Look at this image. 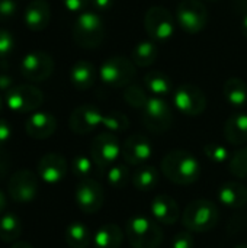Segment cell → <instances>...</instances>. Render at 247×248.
I'll return each instance as SVG.
<instances>
[{"instance_id": "obj_22", "label": "cell", "mask_w": 247, "mask_h": 248, "mask_svg": "<svg viewBox=\"0 0 247 248\" xmlns=\"http://www.w3.org/2000/svg\"><path fill=\"white\" fill-rule=\"evenodd\" d=\"M224 138L234 147L247 142V113L239 112L231 115L224 124Z\"/></svg>"}, {"instance_id": "obj_30", "label": "cell", "mask_w": 247, "mask_h": 248, "mask_svg": "<svg viewBox=\"0 0 247 248\" xmlns=\"http://www.w3.org/2000/svg\"><path fill=\"white\" fill-rule=\"evenodd\" d=\"M22 234V222L13 214L7 212L0 218V241L16 243Z\"/></svg>"}, {"instance_id": "obj_20", "label": "cell", "mask_w": 247, "mask_h": 248, "mask_svg": "<svg viewBox=\"0 0 247 248\" xmlns=\"http://www.w3.org/2000/svg\"><path fill=\"white\" fill-rule=\"evenodd\" d=\"M51 20V7L45 0H32L25 12H23V22L28 29L33 32L44 31Z\"/></svg>"}, {"instance_id": "obj_2", "label": "cell", "mask_w": 247, "mask_h": 248, "mask_svg": "<svg viewBox=\"0 0 247 248\" xmlns=\"http://www.w3.org/2000/svg\"><path fill=\"white\" fill-rule=\"evenodd\" d=\"M125 237L132 248H159L163 241V230L153 218L134 215L125 224Z\"/></svg>"}, {"instance_id": "obj_34", "label": "cell", "mask_w": 247, "mask_h": 248, "mask_svg": "<svg viewBox=\"0 0 247 248\" xmlns=\"http://www.w3.org/2000/svg\"><path fill=\"white\" fill-rule=\"evenodd\" d=\"M102 125L106 128L108 132H125L130 128V119L122 112H108L103 113Z\"/></svg>"}, {"instance_id": "obj_1", "label": "cell", "mask_w": 247, "mask_h": 248, "mask_svg": "<svg viewBox=\"0 0 247 248\" xmlns=\"http://www.w3.org/2000/svg\"><path fill=\"white\" fill-rule=\"evenodd\" d=\"M160 169L165 177L179 186H188L199 180L201 163L189 151L172 150L160 161Z\"/></svg>"}, {"instance_id": "obj_11", "label": "cell", "mask_w": 247, "mask_h": 248, "mask_svg": "<svg viewBox=\"0 0 247 248\" xmlns=\"http://www.w3.org/2000/svg\"><path fill=\"white\" fill-rule=\"evenodd\" d=\"M144 28L153 39L166 41L173 36L176 22L169 9L153 6L144 15Z\"/></svg>"}, {"instance_id": "obj_39", "label": "cell", "mask_w": 247, "mask_h": 248, "mask_svg": "<svg viewBox=\"0 0 247 248\" xmlns=\"http://www.w3.org/2000/svg\"><path fill=\"white\" fill-rule=\"evenodd\" d=\"M194 246H195V241H194L192 232L182 231L173 237L170 248H194Z\"/></svg>"}, {"instance_id": "obj_29", "label": "cell", "mask_w": 247, "mask_h": 248, "mask_svg": "<svg viewBox=\"0 0 247 248\" xmlns=\"http://www.w3.org/2000/svg\"><path fill=\"white\" fill-rule=\"evenodd\" d=\"M159 49L153 41H141L138 42L131 54V60L135 67H150L157 60Z\"/></svg>"}, {"instance_id": "obj_10", "label": "cell", "mask_w": 247, "mask_h": 248, "mask_svg": "<svg viewBox=\"0 0 247 248\" xmlns=\"http://www.w3.org/2000/svg\"><path fill=\"white\" fill-rule=\"evenodd\" d=\"M176 109L186 116H199L207 109V97L202 89L194 84H181L173 90Z\"/></svg>"}, {"instance_id": "obj_18", "label": "cell", "mask_w": 247, "mask_h": 248, "mask_svg": "<svg viewBox=\"0 0 247 248\" xmlns=\"http://www.w3.org/2000/svg\"><path fill=\"white\" fill-rule=\"evenodd\" d=\"M25 131L33 140H47L57 131V119L48 112H33L25 122Z\"/></svg>"}, {"instance_id": "obj_27", "label": "cell", "mask_w": 247, "mask_h": 248, "mask_svg": "<svg viewBox=\"0 0 247 248\" xmlns=\"http://www.w3.org/2000/svg\"><path fill=\"white\" fill-rule=\"evenodd\" d=\"M144 84H146V89L150 93H153V96L156 97H165L173 90L172 78L166 73L159 71V70L148 71L144 76Z\"/></svg>"}, {"instance_id": "obj_48", "label": "cell", "mask_w": 247, "mask_h": 248, "mask_svg": "<svg viewBox=\"0 0 247 248\" xmlns=\"http://www.w3.org/2000/svg\"><path fill=\"white\" fill-rule=\"evenodd\" d=\"M234 248H247V244H239V246H236Z\"/></svg>"}, {"instance_id": "obj_32", "label": "cell", "mask_w": 247, "mask_h": 248, "mask_svg": "<svg viewBox=\"0 0 247 248\" xmlns=\"http://www.w3.org/2000/svg\"><path fill=\"white\" fill-rule=\"evenodd\" d=\"M96 164L92 160V157L79 154L73 158L71 163V171L74 174V177H77L79 180H86V179H93L95 170H96Z\"/></svg>"}, {"instance_id": "obj_16", "label": "cell", "mask_w": 247, "mask_h": 248, "mask_svg": "<svg viewBox=\"0 0 247 248\" xmlns=\"http://www.w3.org/2000/svg\"><path fill=\"white\" fill-rule=\"evenodd\" d=\"M103 113L95 105H82L77 106L68 119L70 129L77 135H87L93 132L98 126L102 125Z\"/></svg>"}, {"instance_id": "obj_45", "label": "cell", "mask_w": 247, "mask_h": 248, "mask_svg": "<svg viewBox=\"0 0 247 248\" xmlns=\"http://www.w3.org/2000/svg\"><path fill=\"white\" fill-rule=\"evenodd\" d=\"M6 206H7V198H6V195L0 190V215L6 211Z\"/></svg>"}, {"instance_id": "obj_19", "label": "cell", "mask_w": 247, "mask_h": 248, "mask_svg": "<svg viewBox=\"0 0 247 248\" xmlns=\"http://www.w3.org/2000/svg\"><path fill=\"white\" fill-rule=\"evenodd\" d=\"M151 218L160 225H173L179 219V205L169 195H157L150 206Z\"/></svg>"}, {"instance_id": "obj_41", "label": "cell", "mask_w": 247, "mask_h": 248, "mask_svg": "<svg viewBox=\"0 0 247 248\" xmlns=\"http://www.w3.org/2000/svg\"><path fill=\"white\" fill-rule=\"evenodd\" d=\"M12 137V126L7 121L0 119V147L3 148Z\"/></svg>"}, {"instance_id": "obj_33", "label": "cell", "mask_w": 247, "mask_h": 248, "mask_svg": "<svg viewBox=\"0 0 247 248\" xmlns=\"http://www.w3.org/2000/svg\"><path fill=\"white\" fill-rule=\"evenodd\" d=\"M122 96H124V100H125L127 105H130L134 109H140V110H143L146 108V105H147V102L150 99L147 96V92L143 87L137 86V84L127 86Z\"/></svg>"}, {"instance_id": "obj_12", "label": "cell", "mask_w": 247, "mask_h": 248, "mask_svg": "<svg viewBox=\"0 0 247 248\" xmlns=\"http://www.w3.org/2000/svg\"><path fill=\"white\" fill-rule=\"evenodd\" d=\"M7 193L15 203H31L38 195V179L26 169L13 173L7 183Z\"/></svg>"}, {"instance_id": "obj_4", "label": "cell", "mask_w": 247, "mask_h": 248, "mask_svg": "<svg viewBox=\"0 0 247 248\" xmlns=\"http://www.w3.org/2000/svg\"><path fill=\"white\" fill-rule=\"evenodd\" d=\"M105 38V25L96 12H83L73 25V39L84 49L98 48Z\"/></svg>"}, {"instance_id": "obj_25", "label": "cell", "mask_w": 247, "mask_h": 248, "mask_svg": "<svg viewBox=\"0 0 247 248\" xmlns=\"http://www.w3.org/2000/svg\"><path fill=\"white\" fill-rule=\"evenodd\" d=\"M159 180H160V174H159L157 169L150 164H143V166L137 167V170L134 171V174L131 177L132 186L138 192L153 190L157 186Z\"/></svg>"}, {"instance_id": "obj_35", "label": "cell", "mask_w": 247, "mask_h": 248, "mask_svg": "<svg viewBox=\"0 0 247 248\" xmlns=\"http://www.w3.org/2000/svg\"><path fill=\"white\" fill-rule=\"evenodd\" d=\"M229 171L231 176H234L237 179L247 177V147L237 150L234 154L230 155Z\"/></svg>"}, {"instance_id": "obj_40", "label": "cell", "mask_w": 247, "mask_h": 248, "mask_svg": "<svg viewBox=\"0 0 247 248\" xmlns=\"http://www.w3.org/2000/svg\"><path fill=\"white\" fill-rule=\"evenodd\" d=\"M90 0H63L64 7L71 13H83Z\"/></svg>"}, {"instance_id": "obj_26", "label": "cell", "mask_w": 247, "mask_h": 248, "mask_svg": "<svg viewBox=\"0 0 247 248\" xmlns=\"http://www.w3.org/2000/svg\"><path fill=\"white\" fill-rule=\"evenodd\" d=\"M227 103L233 108H243L247 103V84L240 77H230L223 87Z\"/></svg>"}, {"instance_id": "obj_28", "label": "cell", "mask_w": 247, "mask_h": 248, "mask_svg": "<svg viewBox=\"0 0 247 248\" xmlns=\"http://www.w3.org/2000/svg\"><path fill=\"white\" fill-rule=\"evenodd\" d=\"M64 238L70 248H87L93 240L89 228L82 222H71L66 228Z\"/></svg>"}, {"instance_id": "obj_17", "label": "cell", "mask_w": 247, "mask_h": 248, "mask_svg": "<svg viewBox=\"0 0 247 248\" xmlns=\"http://www.w3.org/2000/svg\"><path fill=\"white\" fill-rule=\"evenodd\" d=\"M67 170H68V166H67L66 158L57 153H48L42 155L36 166L38 177L42 179V182L48 185L60 183L66 177Z\"/></svg>"}, {"instance_id": "obj_23", "label": "cell", "mask_w": 247, "mask_h": 248, "mask_svg": "<svg viewBox=\"0 0 247 248\" xmlns=\"http://www.w3.org/2000/svg\"><path fill=\"white\" fill-rule=\"evenodd\" d=\"M124 235V231L116 224H103L95 231L92 241L95 248H119Z\"/></svg>"}, {"instance_id": "obj_47", "label": "cell", "mask_w": 247, "mask_h": 248, "mask_svg": "<svg viewBox=\"0 0 247 248\" xmlns=\"http://www.w3.org/2000/svg\"><path fill=\"white\" fill-rule=\"evenodd\" d=\"M242 32H243V35L247 38V13L245 15L243 20H242Z\"/></svg>"}, {"instance_id": "obj_49", "label": "cell", "mask_w": 247, "mask_h": 248, "mask_svg": "<svg viewBox=\"0 0 247 248\" xmlns=\"http://www.w3.org/2000/svg\"><path fill=\"white\" fill-rule=\"evenodd\" d=\"M1 109H3V99H1V96H0V112H1Z\"/></svg>"}, {"instance_id": "obj_8", "label": "cell", "mask_w": 247, "mask_h": 248, "mask_svg": "<svg viewBox=\"0 0 247 248\" xmlns=\"http://www.w3.org/2000/svg\"><path fill=\"white\" fill-rule=\"evenodd\" d=\"M122 145L119 140L112 132H100L98 134L90 145V157L98 166V169H109L121 155Z\"/></svg>"}, {"instance_id": "obj_36", "label": "cell", "mask_w": 247, "mask_h": 248, "mask_svg": "<svg viewBox=\"0 0 247 248\" xmlns=\"http://www.w3.org/2000/svg\"><path fill=\"white\" fill-rule=\"evenodd\" d=\"M204 154L207 155V158L210 161H213L214 164H223L226 161L230 160V153L229 150L217 142H210L204 147Z\"/></svg>"}, {"instance_id": "obj_37", "label": "cell", "mask_w": 247, "mask_h": 248, "mask_svg": "<svg viewBox=\"0 0 247 248\" xmlns=\"http://www.w3.org/2000/svg\"><path fill=\"white\" fill-rule=\"evenodd\" d=\"M13 48H15L13 35L6 29H0V58H6L7 55H10Z\"/></svg>"}, {"instance_id": "obj_7", "label": "cell", "mask_w": 247, "mask_h": 248, "mask_svg": "<svg viewBox=\"0 0 247 248\" xmlns=\"http://www.w3.org/2000/svg\"><path fill=\"white\" fill-rule=\"evenodd\" d=\"M4 102L12 112L29 113L42 105L44 93L32 84H19L6 92Z\"/></svg>"}, {"instance_id": "obj_42", "label": "cell", "mask_w": 247, "mask_h": 248, "mask_svg": "<svg viewBox=\"0 0 247 248\" xmlns=\"http://www.w3.org/2000/svg\"><path fill=\"white\" fill-rule=\"evenodd\" d=\"M10 170V160H9V154L0 147V180L6 179Z\"/></svg>"}, {"instance_id": "obj_9", "label": "cell", "mask_w": 247, "mask_h": 248, "mask_svg": "<svg viewBox=\"0 0 247 248\" xmlns=\"http://www.w3.org/2000/svg\"><path fill=\"white\" fill-rule=\"evenodd\" d=\"M176 20L185 32L194 35L207 26L208 10L201 0H182L178 4Z\"/></svg>"}, {"instance_id": "obj_5", "label": "cell", "mask_w": 247, "mask_h": 248, "mask_svg": "<svg viewBox=\"0 0 247 248\" xmlns=\"http://www.w3.org/2000/svg\"><path fill=\"white\" fill-rule=\"evenodd\" d=\"M137 67L131 58L124 55H112L100 65V80L111 87H127L132 83Z\"/></svg>"}, {"instance_id": "obj_13", "label": "cell", "mask_w": 247, "mask_h": 248, "mask_svg": "<svg viewBox=\"0 0 247 248\" xmlns=\"http://www.w3.org/2000/svg\"><path fill=\"white\" fill-rule=\"evenodd\" d=\"M74 201L77 208L84 214H96L105 203V190L95 179L79 180L74 190Z\"/></svg>"}, {"instance_id": "obj_31", "label": "cell", "mask_w": 247, "mask_h": 248, "mask_svg": "<svg viewBox=\"0 0 247 248\" xmlns=\"http://www.w3.org/2000/svg\"><path fill=\"white\" fill-rule=\"evenodd\" d=\"M131 177H132V176H131V173H130L128 164L115 163L114 166H111L109 169H106V179H108V183H109L114 189H122V187H125Z\"/></svg>"}, {"instance_id": "obj_14", "label": "cell", "mask_w": 247, "mask_h": 248, "mask_svg": "<svg viewBox=\"0 0 247 248\" xmlns=\"http://www.w3.org/2000/svg\"><path fill=\"white\" fill-rule=\"evenodd\" d=\"M54 60L48 52L32 51L20 61V73L31 83L45 81L54 71Z\"/></svg>"}, {"instance_id": "obj_38", "label": "cell", "mask_w": 247, "mask_h": 248, "mask_svg": "<svg viewBox=\"0 0 247 248\" xmlns=\"http://www.w3.org/2000/svg\"><path fill=\"white\" fill-rule=\"evenodd\" d=\"M19 10L16 0H0V22L10 20Z\"/></svg>"}, {"instance_id": "obj_24", "label": "cell", "mask_w": 247, "mask_h": 248, "mask_svg": "<svg viewBox=\"0 0 247 248\" xmlns=\"http://www.w3.org/2000/svg\"><path fill=\"white\" fill-rule=\"evenodd\" d=\"M96 68L89 61H77L70 70V81L77 90H87L95 84Z\"/></svg>"}, {"instance_id": "obj_46", "label": "cell", "mask_w": 247, "mask_h": 248, "mask_svg": "<svg viewBox=\"0 0 247 248\" xmlns=\"http://www.w3.org/2000/svg\"><path fill=\"white\" fill-rule=\"evenodd\" d=\"M10 248H33L29 243H26V241H16V243H13L12 244V247Z\"/></svg>"}, {"instance_id": "obj_6", "label": "cell", "mask_w": 247, "mask_h": 248, "mask_svg": "<svg viewBox=\"0 0 247 248\" xmlns=\"http://www.w3.org/2000/svg\"><path fill=\"white\" fill-rule=\"evenodd\" d=\"M141 119L144 126L154 134L167 132L173 124V112L169 103L163 97H150L146 108L141 110Z\"/></svg>"}, {"instance_id": "obj_44", "label": "cell", "mask_w": 247, "mask_h": 248, "mask_svg": "<svg viewBox=\"0 0 247 248\" xmlns=\"http://www.w3.org/2000/svg\"><path fill=\"white\" fill-rule=\"evenodd\" d=\"M12 83H13V80H12L10 76H7V74H0V90H6V92H7L9 89L13 87Z\"/></svg>"}, {"instance_id": "obj_3", "label": "cell", "mask_w": 247, "mask_h": 248, "mask_svg": "<svg viewBox=\"0 0 247 248\" xmlns=\"http://www.w3.org/2000/svg\"><path fill=\"white\" fill-rule=\"evenodd\" d=\"M220 211L208 199L192 201L182 214V224L189 232H208L217 227Z\"/></svg>"}, {"instance_id": "obj_50", "label": "cell", "mask_w": 247, "mask_h": 248, "mask_svg": "<svg viewBox=\"0 0 247 248\" xmlns=\"http://www.w3.org/2000/svg\"><path fill=\"white\" fill-rule=\"evenodd\" d=\"M207 1H217V0H207Z\"/></svg>"}, {"instance_id": "obj_21", "label": "cell", "mask_w": 247, "mask_h": 248, "mask_svg": "<svg viewBox=\"0 0 247 248\" xmlns=\"http://www.w3.org/2000/svg\"><path fill=\"white\" fill-rule=\"evenodd\" d=\"M218 201L227 208L240 209L247 203V187L237 180L226 182L218 190Z\"/></svg>"}, {"instance_id": "obj_15", "label": "cell", "mask_w": 247, "mask_h": 248, "mask_svg": "<svg viewBox=\"0 0 247 248\" xmlns=\"http://www.w3.org/2000/svg\"><path fill=\"white\" fill-rule=\"evenodd\" d=\"M153 153L154 150H153L150 140L141 134L130 135L124 141L122 148H121V155L124 157L125 164H130L134 167H140L146 164L151 158Z\"/></svg>"}, {"instance_id": "obj_43", "label": "cell", "mask_w": 247, "mask_h": 248, "mask_svg": "<svg viewBox=\"0 0 247 248\" xmlns=\"http://www.w3.org/2000/svg\"><path fill=\"white\" fill-rule=\"evenodd\" d=\"M90 3L96 12H108L114 7L115 0H90Z\"/></svg>"}]
</instances>
